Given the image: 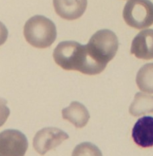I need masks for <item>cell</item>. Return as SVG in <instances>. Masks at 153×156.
<instances>
[{
    "label": "cell",
    "instance_id": "5",
    "mask_svg": "<svg viewBox=\"0 0 153 156\" xmlns=\"http://www.w3.org/2000/svg\"><path fill=\"white\" fill-rule=\"evenodd\" d=\"M29 144L21 131L7 129L0 132V156H25Z\"/></svg>",
    "mask_w": 153,
    "mask_h": 156
},
{
    "label": "cell",
    "instance_id": "12",
    "mask_svg": "<svg viewBox=\"0 0 153 156\" xmlns=\"http://www.w3.org/2000/svg\"><path fill=\"white\" fill-rule=\"evenodd\" d=\"M136 83L140 90L153 93V63L147 64L140 68L137 74Z\"/></svg>",
    "mask_w": 153,
    "mask_h": 156
},
{
    "label": "cell",
    "instance_id": "4",
    "mask_svg": "<svg viewBox=\"0 0 153 156\" xmlns=\"http://www.w3.org/2000/svg\"><path fill=\"white\" fill-rule=\"evenodd\" d=\"M123 17L133 28H148L153 25V3L150 0H129L124 7Z\"/></svg>",
    "mask_w": 153,
    "mask_h": 156
},
{
    "label": "cell",
    "instance_id": "6",
    "mask_svg": "<svg viewBox=\"0 0 153 156\" xmlns=\"http://www.w3.org/2000/svg\"><path fill=\"white\" fill-rule=\"evenodd\" d=\"M69 138V136L60 128L46 127L38 131L33 138V147L38 154L44 155Z\"/></svg>",
    "mask_w": 153,
    "mask_h": 156
},
{
    "label": "cell",
    "instance_id": "15",
    "mask_svg": "<svg viewBox=\"0 0 153 156\" xmlns=\"http://www.w3.org/2000/svg\"><path fill=\"white\" fill-rule=\"evenodd\" d=\"M8 30L5 25L0 21V46L5 43L8 37Z\"/></svg>",
    "mask_w": 153,
    "mask_h": 156
},
{
    "label": "cell",
    "instance_id": "1",
    "mask_svg": "<svg viewBox=\"0 0 153 156\" xmlns=\"http://www.w3.org/2000/svg\"><path fill=\"white\" fill-rule=\"evenodd\" d=\"M53 58L62 69L78 71L86 75H97L105 69L92 58L87 45L76 41L60 42L54 50Z\"/></svg>",
    "mask_w": 153,
    "mask_h": 156
},
{
    "label": "cell",
    "instance_id": "8",
    "mask_svg": "<svg viewBox=\"0 0 153 156\" xmlns=\"http://www.w3.org/2000/svg\"><path fill=\"white\" fill-rule=\"evenodd\" d=\"M131 54L143 60L153 58V29L141 30L133 39Z\"/></svg>",
    "mask_w": 153,
    "mask_h": 156
},
{
    "label": "cell",
    "instance_id": "10",
    "mask_svg": "<svg viewBox=\"0 0 153 156\" xmlns=\"http://www.w3.org/2000/svg\"><path fill=\"white\" fill-rule=\"evenodd\" d=\"M62 115L64 120L71 122L78 128L84 127L90 118L87 108L78 101H73L69 107L62 109Z\"/></svg>",
    "mask_w": 153,
    "mask_h": 156
},
{
    "label": "cell",
    "instance_id": "3",
    "mask_svg": "<svg viewBox=\"0 0 153 156\" xmlns=\"http://www.w3.org/2000/svg\"><path fill=\"white\" fill-rule=\"evenodd\" d=\"M87 47L94 59L106 67L118 50V38L111 30H100L90 38Z\"/></svg>",
    "mask_w": 153,
    "mask_h": 156
},
{
    "label": "cell",
    "instance_id": "9",
    "mask_svg": "<svg viewBox=\"0 0 153 156\" xmlns=\"http://www.w3.org/2000/svg\"><path fill=\"white\" fill-rule=\"evenodd\" d=\"M132 137L137 145L142 147L153 146V117L143 116L136 122Z\"/></svg>",
    "mask_w": 153,
    "mask_h": 156
},
{
    "label": "cell",
    "instance_id": "11",
    "mask_svg": "<svg viewBox=\"0 0 153 156\" xmlns=\"http://www.w3.org/2000/svg\"><path fill=\"white\" fill-rule=\"evenodd\" d=\"M129 112L134 116L153 113V96L137 93L129 107Z\"/></svg>",
    "mask_w": 153,
    "mask_h": 156
},
{
    "label": "cell",
    "instance_id": "13",
    "mask_svg": "<svg viewBox=\"0 0 153 156\" xmlns=\"http://www.w3.org/2000/svg\"><path fill=\"white\" fill-rule=\"evenodd\" d=\"M72 156H103L101 150L91 142H82L74 148Z\"/></svg>",
    "mask_w": 153,
    "mask_h": 156
},
{
    "label": "cell",
    "instance_id": "14",
    "mask_svg": "<svg viewBox=\"0 0 153 156\" xmlns=\"http://www.w3.org/2000/svg\"><path fill=\"white\" fill-rule=\"evenodd\" d=\"M7 103L5 99L0 98V127L5 123L10 115L9 108L6 105Z\"/></svg>",
    "mask_w": 153,
    "mask_h": 156
},
{
    "label": "cell",
    "instance_id": "7",
    "mask_svg": "<svg viewBox=\"0 0 153 156\" xmlns=\"http://www.w3.org/2000/svg\"><path fill=\"white\" fill-rule=\"evenodd\" d=\"M88 0H53L56 14L65 20L73 21L81 17L86 11Z\"/></svg>",
    "mask_w": 153,
    "mask_h": 156
},
{
    "label": "cell",
    "instance_id": "2",
    "mask_svg": "<svg viewBox=\"0 0 153 156\" xmlns=\"http://www.w3.org/2000/svg\"><path fill=\"white\" fill-rule=\"evenodd\" d=\"M23 33L27 42L38 48H49L57 37L55 24L42 15L31 17L25 23Z\"/></svg>",
    "mask_w": 153,
    "mask_h": 156
}]
</instances>
